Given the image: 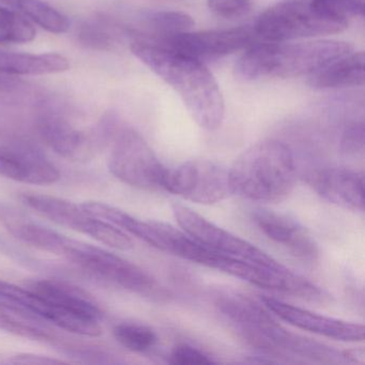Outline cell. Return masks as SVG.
<instances>
[{
  "label": "cell",
  "mask_w": 365,
  "mask_h": 365,
  "mask_svg": "<svg viewBox=\"0 0 365 365\" xmlns=\"http://www.w3.org/2000/svg\"><path fill=\"white\" fill-rule=\"evenodd\" d=\"M130 50L179 93L200 128L215 131L221 127L225 113L223 97L204 63L140 38L132 39Z\"/></svg>",
  "instance_id": "1"
},
{
  "label": "cell",
  "mask_w": 365,
  "mask_h": 365,
  "mask_svg": "<svg viewBox=\"0 0 365 365\" xmlns=\"http://www.w3.org/2000/svg\"><path fill=\"white\" fill-rule=\"evenodd\" d=\"M230 193L256 202L275 204L294 190L297 166L292 149L277 140L256 143L228 170Z\"/></svg>",
  "instance_id": "2"
},
{
  "label": "cell",
  "mask_w": 365,
  "mask_h": 365,
  "mask_svg": "<svg viewBox=\"0 0 365 365\" xmlns=\"http://www.w3.org/2000/svg\"><path fill=\"white\" fill-rule=\"evenodd\" d=\"M352 50L351 44L337 40L292 44L254 43L237 61L235 73L242 81L309 76L331 61L349 54Z\"/></svg>",
  "instance_id": "3"
},
{
  "label": "cell",
  "mask_w": 365,
  "mask_h": 365,
  "mask_svg": "<svg viewBox=\"0 0 365 365\" xmlns=\"http://www.w3.org/2000/svg\"><path fill=\"white\" fill-rule=\"evenodd\" d=\"M348 20L322 6L304 0H287L269 8L258 18L254 31L266 42H285L334 35L347 27Z\"/></svg>",
  "instance_id": "4"
},
{
  "label": "cell",
  "mask_w": 365,
  "mask_h": 365,
  "mask_svg": "<svg viewBox=\"0 0 365 365\" xmlns=\"http://www.w3.org/2000/svg\"><path fill=\"white\" fill-rule=\"evenodd\" d=\"M36 121L43 142L57 155L71 161H88L113 142L118 132V119L115 115L104 116L97 125L82 130L58 108L46 106Z\"/></svg>",
  "instance_id": "5"
},
{
  "label": "cell",
  "mask_w": 365,
  "mask_h": 365,
  "mask_svg": "<svg viewBox=\"0 0 365 365\" xmlns=\"http://www.w3.org/2000/svg\"><path fill=\"white\" fill-rule=\"evenodd\" d=\"M63 257L113 285L142 296H159V286L149 273L102 247L72 239Z\"/></svg>",
  "instance_id": "6"
},
{
  "label": "cell",
  "mask_w": 365,
  "mask_h": 365,
  "mask_svg": "<svg viewBox=\"0 0 365 365\" xmlns=\"http://www.w3.org/2000/svg\"><path fill=\"white\" fill-rule=\"evenodd\" d=\"M108 168L121 182L146 191L162 189L166 170L144 138L130 128L117 132Z\"/></svg>",
  "instance_id": "7"
},
{
  "label": "cell",
  "mask_w": 365,
  "mask_h": 365,
  "mask_svg": "<svg viewBox=\"0 0 365 365\" xmlns=\"http://www.w3.org/2000/svg\"><path fill=\"white\" fill-rule=\"evenodd\" d=\"M20 200L25 206L57 225L88 235L114 249L127 251L133 247V242L123 230L93 217L83 208L82 205L78 206L63 198L35 193H23Z\"/></svg>",
  "instance_id": "8"
},
{
  "label": "cell",
  "mask_w": 365,
  "mask_h": 365,
  "mask_svg": "<svg viewBox=\"0 0 365 365\" xmlns=\"http://www.w3.org/2000/svg\"><path fill=\"white\" fill-rule=\"evenodd\" d=\"M172 209L173 215L181 230L202 247L256 266L271 269L285 268L284 264L268 255L266 252L258 249L249 241L219 227L189 207L175 204Z\"/></svg>",
  "instance_id": "9"
},
{
  "label": "cell",
  "mask_w": 365,
  "mask_h": 365,
  "mask_svg": "<svg viewBox=\"0 0 365 365\" xmlns=\"http://www.w3.org/2000/svg\"><path fill=\"white\" fill-rule=\"evenodd\" d=\"M162 189L200 205L217 204L232 194L228 170L208 160H192L166 168Z\"/></svg>",
  "instance_id": "10"
},
{
  "label": "cell",
  "mask_w": 365,
  "mask_h": 365,
  "mask_svg": "<svg viewBox=\"0 0 365 365\" xmlns=\"http://www.w3.org/2000/svg\"><path fill=\"white\" fill-rule=\"evenodd\" d=\"M163 48L202 61H213L255 43V31L247 26L221 31H187L170 36H138Z\"/></svg>",
  "instance_id": "11"
},
{
  "label": "cell",
  "mask_w": 365,
  "mask_h": 365,
  "mask_svg": "<svg viewBox=\"0 0 365 365\" xmlns=\"http://www.w3.org/2000/svg\"><path fill=\"white\" fill-rule=\"evenodd\" d=\"M0 301L20 307L55 327L76 334L99 336L102 333L100 322L67 313L36 294L29 287H20L16 284L0 279Z\"/></svg>",
  "instance_id": "12"
},
{
  "label": "cell",
  "mask_w": 365,
  "mask_h": 365,
  "mask_svg": "<svg viewBox=\"0 0 365 365\" xmlns=\"http://www.w3.org/2000/svg\"><path fill=\"white\" fill-rule=\"evenodd\" d=\"M260 301L275 317L296 328L337 341H362L364 339L363 324L319 315L309 309L284 302L274 297L262 296Z\"/></svg>",
  "instance_id": "13"
},
{
  "label": "cell",
  "mask_w": 365,
  "mask_h": 365,
  "mask_svg": "<svg viewBox=\"0 0 365 365\" xmlns=\"http://www.w3.org/2000/svg\"><path fill=\"white\" fill-rule=\"evenodd\" d=\"M307 185L330 204L346 210L364 211V176L339 166H326L307 173Z\"/></svg>",
  "instance_id": "14"
},
{
  "label": "cell",
  "mask_w": 365,
  "mask_h": 365,
  "mask_svg": "<svg viewBox=\"0 0 365 365\" xmlns=\"http://www.w3.org/2000/svg\"><path fill=\"white\" fill-rule=\"evenodd\" d=\"M0 176L18 182L48 185L57 182L61 173L33 145L14 143L0 146Z\"/></svg>",
  "instance_id": "15"
},
{
  "label": "cell",
  "mask_w": 365,
  "mask_h": 365,
  "mask_svg": "<svg viewBox=\"0 0 365 365\" xmlns=\"http://www.w3.org/2000/svg\"><path fill=\"white\" fill-rule=\"evenodd\" d=\"M252 217L267 238L285 247L294 257L307 262H316L319 257L313 237L292 217L268 209H256Z\"/></svg>",
  "instance_id": "16"
},
{
  "label": "cell",
  "mask_w": 365,
  "mask_h": 365,
  "mask_svg": "<svg viewBox=\"0 0 365 365\" xmlns=\"http://www.w3.org/2000/svg\"><path fill=\"white\" fill-rule=\"evenodd\" d=\"M0 223L22 242L56 255H65L71 243V238L39 223L7 202H0Z\"/></svg>",
  "instance_id": "17"
},
{
  "label": "cell",
  "mask_w": 365,
  "mask_h": 365,
  "mask_svg": "<svg viewBox=\"0 0 365 365\" xmlns=\"http://www.w3.org/2000/svg\"><path fill=\"white\" fill-rule=\"evenodd\" d=\"M29 287L67 313L97 322L103 318L100 305L87 292L71 284L58 279H37L29 283Z\"/></svg>",
  "instance_id": "18"
},
{
  "label": "cell",
  "mask_w": 365,
  "mask_h": 365,
  "mask_svg": "<svg viewBox=\"0 0 365 365\" xmlns=\"http://www.w3.org/2000/svg\"><path fill=\"white\" fill-rule=\"evenodd\" d=\"M0 330L31 341L50 344L58 348L59 351L69 343L55 332L50 322L3 301H0Z\"/></svg>",
  "instance_id": "19"
},
{
  "label": "cell",
  "mask_w": 365,
  "mask_h": 365,
  "mask_svg": "<svg viewBox=\"0 0 365 365\" xmlns=\"http://www.w3.org/2000/svg\"><path fill=\"white\" fill-rule=\"evenodd\" d=\"M364 63V53H349L311 74L309 86L316 89L363 86Z\"/></svg>",
  "instance_id": "20"
},
{
  "label": "cell",
  "mask_w": 365,
  "mask_h": 365,
  "mask_svg": "<svg viewBox=\"0 0 365 365\" xmlns=\"http://www.w3.org/2000/svg\"><path fill=\"white\" fill-rule=\"evenodd\" d=\"M69 68V61L56 53L27 54L0 50V73L5 76H48L63 73Z\"/></svg>",
  "instance_id": "21"
},
{
  "label": "cell",
  "mask_w": 365,
  "mask_h": 365,
  "mask_svg": "<svg viewBox=\"0 0 365 365\" xmlns=\"http://www.w3.org/2000/svg\"><path fill=\"white\" fill-rule=\"evenodd\" d=\"M9 6L48 33L61 35L71 26L65 14L42 0H10Z\"/></svg>",
  "instance_id": "22"
},
{
  "label": "cell",
  "mask_w": 365,
  "mask_h": 365,
  "mask_svg": "<svg viewBox=\"0 0 365 365\" xmlns=\"http://www.w3.org/2000/svg\"><path fill=\"white\" fill-rule=\"evenodd\" d=\"M123 36L129 35V29L116 26L106 19L86 21L78 31V39L86 48L98 51L112 50Z\"/></svg>",
  "instance_id": "23"
},
{
  "label": "cell",
  "mask_w": 365,
  "mask_h": 365,
  "mask_svg": "<svg viewBox=\"0 0 365 365\" xmlns=\"http://www.w3.org/2000/svg\"><path fill=\"white\" fill-rule=\"evenodd\" d=\"M31 21L19 11L0 7V44L31 43L36 39Z\"/></svg>",
  "instance_id": "24"
},
{
  "label": "cell",
  "mask_w": 365,
  "mask_h": 365,
  "mask_svg": "<svg viewBox=\"0 0 365 365\" xmlns=\"http://www.w3.org/2000/svg\"><path fill=\"white\" fill-rule=\"evenodd\" d=\"M113 333L116 341L130 351H150L158 343L157 333L145 324L123 322L115 327Z\"/></svg>",
  "instance_id": "25"
},
{
  "label": "cell",
  "mask_w": 365,
  "mask_h": 365,
  "mask_svg": "<svg viewBox=\"0 0 365 365\" xmlns=\"http://www.w3.org/2000/svg\"><path fill=\"white\" fill-rule=\"evenodd\" d=\"M147 26L151 34L132 36H170L187 33L193 29L195 22L189 14L181 11H157L149 14L146 18Z\"/></svg>",
  "instance_id": "26"
},
{
  "label": "cell",
  "mask_w": 365,
  "mask_h": 365,
  "mask_svg": "<svg viewBox=\"0 0 365 365\" xmlns=\"http://www.w3.org/2000/svg\"><path fill=\"white\" fill-rule=\"evenodd\" d=\"M364 123H354L348 125L344 131L339 144L341 153L347 158H356L364 150Z\"/></svg>",
  "instance_id": "27"
},
{
  "label": "cell",
  "mask_w": 365,
  "mask_h": 365,
  "mask_svg": "<svg viewBox=\"0 0 365 365\" xmlns=\"http://www.w3.org/2000/svg\"><path fill=\"white\" fill-rule=\"evenodd\" d=\"M207 5L211 11L226 19L247 16L253 8L252 0H207Z\"/></svg>",
  "instance_id": "28"
},
{
  "label": "cell",
  "mask_w": 365,
  "mask_h": 365,
  "mask_svg": "<svg viewBox=\"0 0 365 365\" xmlns=\"http://www.w3.org/2000/svg\"><path fill=\"white\" fill-rule=\"evenodd\" d=\"M168 362L172 364H210L213 360L208 354L189 344H178L170 351Z\"/></svg>",
  "instance_id": "29"
},
{
  "label": "cell",
  "mask_w": 365,
  "mask_h": 365,
  "mask_svg": "<svg viewBox=\"0 0 365 365\" xmlns=\"http://www.w3.org/2000/svg\"><path fill=\"white\" fill-rule=\"evenodd\" d=\"M331 14L348 20L352 16H363L364 0H313Z\"/></svg>",
  "instance_id": "30"
},
{
  "label": "cell",
  "mask_w": 365,
  "mask_h": 365,
  "mask_svg": "<svg viewBox=\"0 0 365 365\" xmlns=\"http://www.w3.org/2000/svg\"><path fill=\"white\" fill-rule=\"evenodd\" d=\"M26 91V85L22 81L0 73V102H19V98H22Z\"/></svg>",
  "instance_id": "31"
},
{
  "label": "cell",
  "mask_w": 365,
  "mask_h": 365,
  "mask_svg": "<svg viewBox=\"0 0 365 365\" xmlns=\"http://www.w3.org/2000/svg\"><path fill=\"white\" fill-rule=\"evenodd\" d=\"M14 363H36V364H59L65 363L63 360L58 359L50 358L46 356H39V354H18L11 359Z\"/></svg>",
  "instance_id": "32"
}]
</instances>
